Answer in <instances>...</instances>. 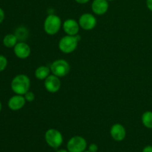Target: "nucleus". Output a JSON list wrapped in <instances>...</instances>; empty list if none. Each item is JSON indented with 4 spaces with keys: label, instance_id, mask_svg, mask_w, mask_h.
Masks as SVG:
<instances>
[{
    "label": "nucleus",
    "instance_id": "17",
    "mask_svg": "<svg viewBox=\"0 0 152 152\" xmlns=\"http://www.w3.org/2000/svg\"><path fill=\"white\" fill-rule=\"evenodd\" d=\"M15 35L17 37L18 40L20 42H24L28 37V31L25 27H19L15 31Z\"/></svg>",
    "mask_w": 152,
    "mask_h": 152
},
{
    "label": "nucleus",
    "instance_id": "5",
    "mask_svg": "<svg viewBox=\"0 0 152 152\" xmlns=\"http://www.w3.org/2000/svg\"><path fill=\"white\" fill-rule=\"evenodd\" d=\"M52 74L59 77H64L68 75L71 70L69 63L66 60L62 59H56L53 61L50 66Z\"/></svg>",
    "mask_w": 152,
    "mask_h": 152
},
{
    "label": "nucleus",
    "instance_id": "27",
    "mask_svg": "<svg viewBox=\"0 0 152 152\" xmlns=\"http://www.w3.org/2000/svg\"><path fill=\"white\" fill-rule=\"evenodd\" d=\"M83 152H90V151H89L88 150H86V151H83Z\"/></svg>",
    "mask_w": 152,
    "mask_h": 152
},
{
    "label": "nucleus",
    "instance_id": "16",
    "mask_svg": "<svg viewBox=\"0 0 152 152\" xmlns=\"http://www.w3.org/2000/svg\"><path fill=\"white\" fill-rule=\"evenodd\" d=\"M142 123L145 128L152 129V111H147L142 114L141 117Z\"/></svg>",
    "mask_w": 152,
    "mask_h": 152
},
{
    "label": "nucleus",
    "instance_id": "4",
    "mask_svg": "<svg viewBox=\"0 0 152 152\" xmlns=\"http://www.w3.org/2000/svg\"><path fill=\"white\" fill-rule=\"evenodd\" d=\"M45 140L50 148L58 149L63 143V136L57 129H49L45 134Z\"/></svg>",
    "mask_w": 152,
    "mask_h": 152
},
{
    "label": "nucleus",
    "instance_id": "25",
    "mask_svg": "<svg viewBox=\"0 0 152 152\" xmlns=\"http://www.w3.org/2000/svg\"><path fill=\"white\" fill-rule=\"evenodd\" d=\"M55 152H69L68 151V149H64V148H61V149H59L58 148Z\"/></svg>",
    "mask_w": 152,
    "mask_h": 152
},
{
    "label": "nucleus",
    "instance_id": "8",
    "mask_svg": "<svg viewBox=\"0 0 152 152\" xmlns=\"http://www.w3.org/2000/svg\"><path fill=\"white\" fill-rule=\"evenodd\" d=\"M45 88L50 93H56L61 88V82L59 77L50 74L44 80Z\"/></svg>",
    "mask_w": 152,
    "mask_h": 152
},
{
    "label": "nucleus",
    "instance_id": "11",
    "mask_svg": "<svg viewBox=\"0 0 152 152\" xmlns=\"http://www.w3.org/2000/svg\"><path fill=\"white\" fill-rule=\"evenodd\" d=\"M62 28L67 35L77 36L80 31L79 22L74 19H66L62 24Z\"/></svg>",
    "mask_w": 152,
    "mask_h": 152
},
{
    "label": "nucleus",
    "instance_id": "28",
    "mask_svg": "<svg viewBox=\"0 0 152 152\" xmlns=\"http://www.w3.org/2000/svg\"><path fill=\"white\" fill-rule=\"evenodd\" d=\"M108 1H114V0H108Z\"/></svg>",
    "mask_w": 152,
    "mask_h": 152
},
{
    "label": "nucleus",
    "instance_id": "19",
    "mask_svg": "<svg viewBox=\"0 0 152 152\" xmlns=\"http://www.w3.org/2000/svg\"><path fill=\"white\" fill-rule=\"evenodd\" d=\"M24 96H25V99L26 100V102H31L35 99V94H34V92L31 91H28L27 93H25L24 94Z\"/></svg>",
    "mask_w": 152,
    "mask_h": 152
},
{
    "label": "nucleus",
    "instance_id": "6",
    "mask_svg": "<svg viewBox=\"0 0 152 152\" xmlns=\"http://www.w3.org/2000/svg\"><path fill=\"white\" fill-rule=\"evenodd\" d=\"M87 148V141L81 136L72 137L67 142V149L69 152H83Z\"/></svg>",
    "mask_w": 152,
    "mask_h": 152
},
{
    "label": "nucleus",
    "instance_id": "1",
    "mask_svg": "<svg viewBox=\"0 0 152 152\" xmlns=\"http://www.w3.org/2000/svg\"><path fill=\"white\" fill-rule=\"evenodd\" d=\"M31 80L26 74H18L12 80L10 87L16 94L24 95L29 91Z\"/></svg>",
    "mask_w": 152,
    "mask_h": 152
},
{
    "label": "nucleus",
    "instance_id": "7",
    "mask_svg": "<svg viewBox=\"0 0 152 152\" xmlns=\"http://www.w3.org/2000/svg\"><path fill=\"white\" fill-rule=\"evenodd\" d=\"M79 25L80 28L85 31H91L96 27L97 21L93 14L89 13H85L79 18Z\"/></svg>",
    "mask_w": 152,
    "mask_h": 152
},
{
    "label": "nucleus",
    "instance_id": "22",
    "mask_svg": "<svg viewBox=\"0 0 152 152\" xmlns=\"http://www.w3.org/2000/svg\"><path fill=\"white\" fill-rule=\"evenodd\" d=\"M142 152H152V145H146L143 148Z\"/></svg>",
    "mask_w": 152,
    "mask_h": 152
},
{
    "label": "nucleus",
    "instance_id": "26",
    "mask_svg": "<svg viewBox=\"0 0 152 152\" xmlns=\"http://www.w3.org/2000/svg\"><path fill=\"white\" fill-rule=\"evenodd\" d=\"M1 109H2V104H1V102L0 101V112H1Z\"/></svg>",
    "mask_w": 152,
    "mask_h": 152
},
{
    "label": "nucleus",
    "instance_id": "18",
    "mask_svg": "<svg viewBox=\"0 0 152 152\" xmlns=\"http://www.w3.org/2000/svg\"><path fill=\"white\" fill-rule=\"evenodd\" d=\"M7 65V59L3 55H0V72L4 71Z\"/></svg>",
    "mask_w": 152,
    "mask_h": 152
},
{
    "label": "nucleus",
    "instance_id": "12",
    "mask_svg": "<svg viewBox=\"0 0 152 152\" xmlns=\"http://www.w3.org/2000/svg\"><path fill=\"white\" fill-rule=\"evenodd\" d=\"M25 102H26V100L24 95L16 94L9 99L7 105H8V108L12 111H19L25 106Z\"/></svg>",
    "mask_w": 152,
    "mask_h": 152
},
{
    "label": "nucleus",
    "instance_id": "13",
    "mask_svg": "<svg viewBox=\"0 0 152 152\" xmlns=\"http://www.w3.org/2000/svg\"><path fill=\"white\" fill-rule=\"evenodd\" d=\"M109 4L108 0H94L91 4V10L94 14L103 15L108 11Z\"/></svg>",
    "mask_w": 152,
    "mask_h": 152
},
{
    "label": "nucleus",
    "instance_id": "3",
    "mask_svg": "<svg viewBox=\"0 0 152 152\" xmlns=\"http://www.w3.org/2000/svg\"><path fill=\"white\" fill-rule=\"evenodd\" d=\"M62 20L60 17L53 13L49 14L44 21V31L50 36L55 35L60 30Z\"/></svg>",
    "mask_w": 152,
    "mask_h": 152
},
{
    "label": "nucleus",
    "instance_id": "23",
    "mask_svg": "<svg viewBox=\"0 0 152 152\" xmlns=\"http://www.w3.org/2000/svg\"><path fill=\"white\" fill-rule=\"evenodd\" d=\"M146 6L148 10L152 12V0H146Z\"/></svg>",
    "mask_w": 152,
    "mask_h": 152
},
{
    "label": "nucleus",
    "instance_id": "24",
    "mask_svg": "<svg viewBox=\"0 0 152 152\" xmlns=\"http://www.w3.org/2000/svg\"><path fill=\"white\" fill-rule=\"evenodd\" d=\"M76 1H77V3H79V4H86V3L88 2L90 0H75Z\"/></svg>",
    "mask_w": 152,
    "mask_h": 152
},
{
    "label": "nucleus",
    "instance_id": "14",
    "mask_svg": "<svg viewBox=\"0 0 152 152\" xmlns=\"http://www.w3.org/2000/svg\"><path fill=\"white\" fill-rule=\"evenodd\" d=\"M50 67L45 66V65H42L38 67L35 71V77L36 78L39 80H45L50 74Z\"/></svg>",
    "mask_w": 152,
    "mask_h": 152
},
{
    "label": "nucleus",
    "instance_id": "9",
    "mask_svg": "<svg viewBox=\"0 0 152 152\" xmlns=\"http://www.w3.org/2000/svg\"><path fill=\"white\" fill-rule=\"evenodd\" d=\"M13 52L16 57L21 59H25L31 55V48L28 43L25 42H19L13 48Z\"/></svg>",
    "mask_w": 152,
    "mask_h": 152
},
{
    "label": "nucleus",
    "instance_id": "2",
    "mask_svg": "<svg viewBox=\"0 0 152 152\" xmlns=\"http://www.w3.org/2000/svg\"><path fill=\"white\" fill-rule=\"evenodd\" d=\"M80 39V37L78 34L77 36H70L66 35L62 37L59 40V49L64 53H71L77 49L78 46V42Z\"/></svg>",
    "mask_w": 152,
    "mask_h": 152
},
{
    "label": "nucleus",
    "instance_id": "15",
    "mask_svg": "<svg viewBox=\"0 0 152 152\" xmlns=\"http://www.w3.org/2000/svg\"><path fill=\"white\" fill-rule=\"evenodd\" d=\"M2 42L3 45L6 48H14V46L17 44L18 39L14 34H8L4 37Z\"/></svg>",
    "mask_w": 152,
    "mask_h": 152
},
{
    "label": "nucleus",
    "instance_id": "10",
    "mask_svg": "<svg viewBox=\"0 0 152 152\" xmlns=\"http://www.w3.org/2000/svg\"><path fill=\"white\" fill-rule=\"evenodd\" d=\"M110 135L114 140L121 142L126 138V130L124 126L120 123H115L110 129Z\"/></svg>",
    "mask_w": 152,
    "mask_h": 152
},
{
    "label": "nucleus",
    "instance_id": "20",
    "mask_svg": "<svg viewBox=\"0 0 152 152\" xmlns=\"http://www.w3.org/2000/svg\"><path fill=\"white\" fill-rule=\"evenodd\" d=\"M88 150L90 152H97L99 150V147L96 143H91L88 147Z\"/></svg>",
    "mask_w": 152,
    "mask_h": 152
},
{
    "label": "nucleus",
    "instance_id": "21",
    "mask_svg": "<svg viewBox=\"0 0 152 152\" xmlns=\"http://www.w3.org/2000/svg\"><path fill=\"white\" fill-rule=\"evenodd\" d=\"M4 16H5V15H4V10H3L2 8H1V7H0V24H1L3 21H4Z\"/></svg>",
    "mask_w": 152,
    "mask_h": 152
}]
</instances>
